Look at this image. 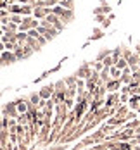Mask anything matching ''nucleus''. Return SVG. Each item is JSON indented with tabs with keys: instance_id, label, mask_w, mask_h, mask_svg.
Wrapping results in <instances>:
<instances>
[{
	"instance_id": "0eeeda50",
	"label": "nucleus",
	"mask_w": 140,
	"mask_h": 150,
	"mask_svg": "<svg viewBox=\"0 0 140 150\" xmlns=\"http://www.w3.org/2000/svg\"><path fill=\"white\" fill-rule=\"evenodd\" d=\"M109 24H111V19H106V21H104V23H102V30H106V28H109Z\"/></svg>"
},
{
	"instance_id": "39448f33",
	"label": "nucleus",
	"mask_w": 140,
	"mask_h": 150,
	"mask_svg": "<svg viewBox=\"0 0 140 150\" xmlns=\"http://www.w3.org/2000/svg\"><path fill=\"white\" fill-rule=\"evenodd\" d=\"M47 42H48V40H47L43 35H42V36H38V43H40V47H43V45L47 43Z\"/></svg>"
},
{
	"instance_id": "423d86ee",
	"label": "nucleus",
	"mask_w": 140,
	"mask_h": 150,
	"mask_svg": "<svg viewBox=\"0 0 140 150\" xmlns=\"http://www.w3.org/2000/svg\"><path fill=\"white\" fill-rule=\"evenodd\" d=\"M102 11H104V14H111V7H109L107 4H104V5H102Z\"/></svg>"
},
{
	"instance_id": "f03ea898",
	"label": "nucleus",
	"mask_w": 140,
	"mask_h": 150,
	"mask_svg": "<svg viewBox=\"0 0 140 150\" xmlns=\"http://www.w3.org/2000/svg\"><path fill=\"white\" fill-rule=\"evenodd\" d=\"M73 17H75V14H73V9H66V11H64V14L61 16V21L64 23V24H68L69 21H73Z\"/></svg>"
},
{
	"instance_id": "f257e3e1",
	"label": "nucleus",
	"mask_w": 140,
	"mask_h": 150,
	"mask_svg": "<svg viewBox=\"0 0 140 150\" xmlns=\"http://www.w3.org/2000/svg\"><path fill=\"white\" fill-rule=\"evenodd\" d=\"M16 60H17V57H16V54L12 50H4L2 52V62L4 64H12Z\"/></svg>"
},
{
	"instance_id": "7ed1b4c3",
	"label": "nucleus",
	"mask_w": 140,
	"mask_h": 150,
	"mask_svg": "<svg viewBox=\"0 0 140 150\" xmlns=\"http://www.w3.org/2000/svg\"><path fill=\"white\" fill-rule=\"evenodd\" d=\"M104 36V31L100 30V28H97V30H93V35L90 36V42L92 40H99V38H102Z\"/></svg>"
},
{
	"instance_id": "6e6552de",
	"label": "nucleus",
	"mask_w": 140,
	"mask_h": 150,
	"mask_svg": "<svg viewBox=\"0 0 140 150\" xmlns=\"http://www.w3.org/2000/svg\"><path fill=\"white\" fill-rule=\"evenodd\" d=\"M137 52H140V45H139V47H137Z\"/></svg>"
},
{
	"instance_id": "20e7f679",
	"label": "nucleus",
	"mask_w": 140,
	"mask_h": 150,
	"mask_svg": "<svg viewBox=\"0 0 140 150\" xmlns=\"http://www.w3.org/2000/svg\"><path fill=\"white\" fill-rule=\"evenodd\" d=\"M23 19H24V16H23V14H11V21L16 23V24H21V23H23Z\"/></svg>"
}]
</instances>
